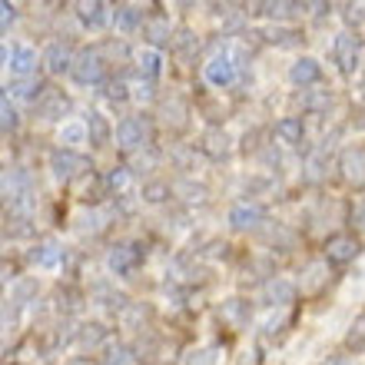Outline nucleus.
<instances>
[{"mask_svg": "<svg viewBox=\"0 0 365 365\" xmlns=\"http://www.w3.org/2000/svg\"><path fill=\"white\" fill-rule=\"evenodd\" d=\"M87 133H90V143L93 146H106L110 143V123H106V116L103 113H90L87 116Z\"/></svg>", "mask_w": 365, "mask_h": 365, "instance_id": "aec40b11", "label": "nucleus"}, {"mask_svg": "<svg viewBox=\"0 0 365 365\" xmlns=\"http://www.w3.org/2000/svg\"><path fill=\"white\" fill-rule=\"evenodd\" d=\"M4 24H0V30H4V34H7L10 30V24H14V20H17V7H14V4H4Z\"/></svg>", "mask_w": 365, "mask_h": 365, "instance_id": "c9c22d12", "label": "nucleus"}, {"mask_svg": "<svg viewBox=\"0 0 365 365\" xmlns=\"http://www.w3.org/2000/svg\"><path fill=\"white\" fill-rule=\"evenodd\" d=\"M73 53H70V47L67 43H50L47 50H43V63H47V70L50 73H63V70H73Z\"/></svg>", "mask_w": 365, "mask_h": 365, "instance_id": "9b49d317", "label": "nucleus"}, {"mask_svg": "<svg viewBox=\"0 0 365 365\" xmlns=\"http://www.w3.org/2000/svg\"><path fill=\"white\" fill-rule=\"evenodd\" d=\"M4 60H7L10 73H17L20 80H27L30 73L37 70V53H34L30 47H14V50L4 47Z\"/></svg>", "mask_w": 365, "mask_h": 365, "instance_id": "0eeeda50", "label": "nucleus"}, {"mask_svg": "<svg viewBox=\"0 0 365 365\" xmlns=\"http://www.w3.org/2000/svg\"><path fill=\"white\" fill-rule=\"evenodd\" d=\"M106 73V60L100 50H80L77 60H73V70H70V77L77 80V83H100Z\"/></svg>", "mask_w": 365, "mask_h": 365, "instance_id": "f257e3e1", "label": "nucleus"}, {"mask_svg": "<svg viewBox=\"0 0 365 365\" xmlns=\"http://www.w3.org/2000/svg\"><path fill=\"white\" fill-rule=\"evenodd\" d=\"M77 17H80V24H83V27L100 30L106 20L113 17V14H110V7H106V4H96V0H93V4H80Z\"/></svg>", "mask_w": 365, "mask_h": 365, "instance_id": "2eb2a0df", "label": "nucleus"}, {"mask_svg": "<svg viewBox=\"0 0 365 365\" xmlns=\"http://www.w3.org/2000/svg\"><path fill=\"white\" fill-rule=\"evenodd\" d=\"M113 24H116V30H120V34H133V30L143 24V10L123 4V7L113 10Z\"/></svg>", "mask_w": 365, "mask_h": 365, "instance_id": "6ab92c4d", "label": "nucleus"}, {"mask_svg": "<svg viewBox=\"0 0 365 365\" xmlns=\"http://www.w3.org/2000/svg\"><path fill=\"white\" fill-rule=\"evenodd\" d=\"M143 30H146V37L153 40V43H160V40L170 37V24H166V17H153V20H146Z\"/></svg>", "mask_w": 365, "mask_h": 365, "instance_id": "a878e982", "label": "nucleus"}, {"mask_svg": "<svg viewBox=\"0 0 365 365\" xmlns=\"http://www.w3.org/2000/svg\"><path fill=\"white\" fill-rule=\"evenodd\" d=\"M106 96H110V100H113V103H123L126 96V83L123 80H110V83H106Z\"/></svg>", "mask_w": 365, "mask_h": 365, "instance_id": "f704fd0d", "label": "nucleus"}, {"mask_svg": "<svg viewBox=\"0 0 365 365\" xmlns=\"http://www.w3.org/2000/svg\"><path fill=\"white\" fill-rule=\"evenodd\" d=\"M262 220H266V210L256 206V202H240V206H232L230 210L232 230H256Z\"/></svg>", "mask_w": 365, "mask_h": 365, "instance_id": "6e6552de", "label": "nucleus"}, {"mask_svg": "<svg viewBox=\"0 0 365 365\" xmlns=\"http://www.w3.org/2000/svg\"><path fill=\"white\" fill-rule=\"evenodd\" d=\"M146 140H150V123L143 116H126L123 123L116 126V143L123 150H140V146H146Z\"/></svg>", "mask_w": 365, "mask_h": 365, "instance_id": "20e7f679", "label": "nucleus"}, {"mask_svg": "<svg viewBox=\"0 0 365 365\" xmlns=\"http://www.w3.org/2000/svg\"><path fill=\"white\" fill-rule=\"evenodd\" d=\"M190 365H210V356H206V352H200V359H190Z\"/></svg>", "mask_w": 365, "mask_h": 365, "instance_id": "e433bc0d", "label": "nucleus"}, {"mask_svg": "<svg viewBox=\"0 0 365 365\" xmlns=\"http://www.w3.org/2000/svg\"><path fill=\"white\" fill-rule=\"evenodd\" d=\"M83 140H90L87 123H67L63 130H60V143H67V150L70 146H77V143H83Z\"/></svg>", "mask_w": 365, "mask_h": 365, "instance_id": "5701e85b", "label": "nucleus"}, {"mask_svg": "<svg viewBox=\"0 0 365 365\" xmlns=\"http://www.w3.org/2000/svg\"><path fill=\"white\" fill-rule=\"evenodd\" d=\"M332 57H336L339 70L342 73H356L359 67V57H362V37L346 30V34H339L336 37V47H332Z\"/></svg>", "mask_w": 365, "mask_h": 365, "instance_id": "7ed1b4c3", "label": "nucleus"}, {"mask_svg": "<svg viewBox=\"0 0 365 365\" xmlns=\"http://www.w3.org/2000/svg\"><path fill=\"white\" fill-rule=\"evenodd\" d=\"M359 256V240H352V236H332L326 246V259L329 262H339V266H346V262H352Z\"/></svg>", "mask_w": 365, "mask_h": 365, "instance_id": "1a4fd4ad", "label": "nucleus"}, {"mask_svg": "<svg viewBox=\"0 0 365 365\" xmlns=\"http://www.w3.org/2000/svg\"><path fill=\"white\" fill-rule=\"evenodd\" d=\"M170 182H146L143 186V200L146 202H163V200H170Z\"/></svg>", "mask_w": 365, "mask_h": 365, "instance_id": "cd10ccee", "label": "nucleus"}, {"mask_svg": "<svg viewBox=\"0 0 365 365\" xmlns=\"http://www.w3.org/2000/svg\"><path fill=\"white\" fill-rule=\"evenodd\" d=\"M220 312H222V319H226V322H232L236 329L250 322V309H246V302H240V299H230Z\"/></svg>", "mask_w": 365, "mask_h": 365, "instance_id": "4be33fe9", "label": "nucleus"}, {"mask_svg": "<svg viewBox=\"0 0 365 365\" xmlns=\"http://www.w3.org/2000/svg\"><path fill=\"white\" fill-rule=\"evenodd\" d=\"M276 136L282 140V143L296 146L302 143V136H306V126H302V116H282L276 123Z\"/></svg>", "mask_w": 365, "mask_h": 365, "instance_id": "dca6fc26", "label": "nucleus"}, {"mask_svg": "<svg viewBox=\"0 0 365 365\" xmlns=\"http://www.w3.org/2000/svg\"><path fill=\"white\" fill-rule=\"evenodd\" d=\"M4 93H7V96H17V100H30V103H40V100L47 96V90H43V83H40V80L27 77V80H17V83H10Z\"/></svg>", "mask_w": 365, "mask_h": 365, "instance_id": "4468645a", "label": "nucleus"}, {"mask_svg": "<svg viewBox=\"0 0 365 365\" xmlns=\"http://www.w3.org/2000/svg\"><path fill=\"white\" fill-rule=\"evenodd\" d=\"M70 110V100L60 90H47V96L37 103V113L43 116V120H60V116Z\"/></svg>", "mask_w": 365, "mask_h": 365, "instance_id": "ddd939ff", "label": "nucleus"}, {"mask_svg": "<svg viewBox=\"0 0 365 365\" xmlns=\"http://www.w3.org/2000/svg\"><path fill=\"white\" fill-rule=\"evenodd\" d=\"M103 339H106L103 326H83V332H80V342H83V346H96V342H103Z\"/></svg>", "mask_w": 365, "mask_h": 365, "instance_id": "7c9ffc66", "label": "nucleus"}, {"mask_svg": "<svg viewBox=\"0 0 365 365\" xmlns=\"http://www.w3.org/2000/svg\"><path fill=\"white\" fill-rule=\"evenodd\" d=\"M359 226H362V230H365V206H362V210H359Z\"/></svg>", "mask_w": 365, "mask_h": 365, "instance_id": "58836bf2", "label": "nucleus"}, {"mask_svg": "<svg viewBox=\"0 0 365 365\" xmlns=\"http://www.w3.org/2000/svg\"><path fill=\"white\" fill-rule=\"evenodd\" d=\"M289 80H292L296 87H312V83H319V80H322V67H319V60H312V57L296 60V63L289 67Z\"/></svg>", "mask_w": 365, "mask_h": 365, "instance_id": "9d476101", "label": "nucleus"}, {"mask_svg": "<svg viewBox=\"0 0 365 365\" xmlns=\"http://www.w3.org/2000/svg\"><path fill=\"white\" fill-rule=\"evenodd\" d=\"M130 349H123V346H116V349H110L106 352V359H103V365H130Z\"/></svg>", "mask_w": 365, "mask_h": 365, "instance_id": "473e14b6", "label": "nucleus"}, {"mask_svg": "<svg viewBox=\"0 0 365 365\" xmlns=\"http://www.w3.org/2000/svg\"><path fill=\"white\" fill-rule=\"evenodd\" d=\"M136 70H140V77L150 83V80L160 77V70H163V57H160L156 50H150V47L140 50V53H136Z\"/></svg>", "mask_w": 365, "mask_h": 365, "instance_id": "a211bd4d", "label": "nucleus"}, {"mask_svg": "<svg viewBox=\"0 0 365 365\" xmlns=\"http://www.w3.org/2000/svg\"><path fill=\"white\" fill-rule=\"evenodd\" d=\"M30 226H27V220H17V216H14V220H10L7 216V236L10 240H20V236H30Z\"/></svg>", "mask_w": 365, "mask_h": 365, "instance_id": "2f4dec72", "label": "nucleus"}, {"mask_svg": "<svg viewBox=\"0 0 365 365\" xmlns=\"http://www.w3.org/2000/svg\"><path fill=\"white\" fill-rule=\"evenodd\" d=\"M0 106H4V133H14V130H17V110H14V106H10V96L4 93V100H0Z\"/></svg>", "mask_w": 365, "mask_h": 365, "instance_id": "c756f323", "label": "nucleus"}, {"mask_svg": "<svg viewBox=\"0 0 365 365\" xmlns=\"http://www.w3.org/2000/svg\"><path fill=\"white\" fill-rule=\"evenodd\" d=\"M342 170H346V180L356 182V186H365V146H356L342 156Z\"/></svg>", "mask_w": 365, "mask_h": 365, "instance_id": "f8f14e48", "label": "nucleus"}, {"mask_svg": "<svg viewBox=\"0 0 365 365\" xmlns=\"http://www.w3.org/2000/svg\"><path fill=\"white\" fill-rule=\"evenodd\" d=\"M266 299H269L272 306H289V302H296V286L276 276L266 282Z\"/></svg>", "mask_w": 365, "mask_h": 365, "instance_id": "f3484780", "label": "nucleus"}, {"mask_svg": "<svg viewBox=\"0 0 365 365\" xmlns=\"http://www.w3.org/2000/svg\"><path fill=\"white\" fill-rule=\"evenodd\" d=\"M67 365H93V362H90V359H70Z\"/></svg>", "mask_w": 365, "mask_h": 365, "instance_id": "4c0bfd02", "label": "nucleus"}, {"mask_svg": "<svg viewBox=\"0 0 365 365\" xmlns=\"http://www.w3.org/2000/svg\"><path fill=\"white\" fill-rule=\"evenodd\" d=\"M60 256H63V250H60L53 240H47V242H40L37 250L30 252V259L37 262V266H57L60 262Z\"/></svg>", "mask_w": 365, "mask_h": 365, "instance_id": "412c9836", "label": "nucleus"}, {"mask_svg": "<svg viewBox=\"0 0 365 365\" xmlns=\"http://www.w3.org/2000/svg\"><path fill=\"white\" fill-rule=\"evenodd\" d=\"M206 80H210L212 87H230L232 80H236V60L230 53H220V57H212L206 63Z\"/></svg>", "mask_w": 365, "mask_h": 365, "instance_id": "423d86ee", "label": "nucleus"}, {"mask_svg": "<svg viewBox=\"0 0 365 365\" xmlns=\"http://www.w3.org/2000/svg\"><path fill=\"white\" fill-rule=\"evenodd\" d=\"M50 170H53V176H57L60 182H70L73 176L87 173L90 160L87 156H80V153H73V150H67V146H60V150L50 153Z\"/></svg>", "mask_w": 365, "mask_h": 365, "instance_id": "f03ea898", "label": "nucleus"}, {"mask_svg": "<svg viewBox=\"0 0 365 365\" xmlns=\"http://www.w3.org/2000/svg\"><path fill=\"white\" fill-rule=\"evenodd\" d=\"M140 259H143V250L133 246V242H120V246L110 250V269H113L116 276H130V272L140 266Z\"/></svg>", "mask_w": 365, "mask_h": 365, "instance_id": "39448f33", "label": "nucleus"}, {"mask_svg": "<svg viewBox=\"0 0 365 365\" xmlns=\"http://www.w3.org/2000/svg\"><path fill=\"white\" fill-rule=\"evenodd\" d=\"M346 349H365V312L352 322V329H349V336H346Z\"/></svg>", "mask_w": 365, "mask_h": 365, "instance_id": "393cba45", "label": "nucleus"}, {"mask_svg": "<svg viewBox=\"0 0 365 365\" xmlns=\"http://www.w3.org/2000/svg\"><path fill=\"white\" fill-rule=\"evenodd\" d=\"M269 40L279 43V47H292V43H299V34L289 27H276V30H269Z\"/></svg>", "mask_w": 365, "mask_h": 365, "instance_id": "c85d7f7f", "label": "nucleus"}, {"mask_svg": "<svg viewBox=\"0 0 365 365\" xmlns=\"http://www.w3.org/2000/svg\"><path fill=\"white\" fill-rule=\"evenodd\" d=\"M342 17H346V24H362L365 4H346V7H342Z\"/></svg>", "mask_w": 365, "mask_h": 365, "instance_id": "72a5a7b5", "label": "nucleus"}, {"mask_svg": "<svg viewBox=\"0 0 365 365\" xmlns=\"http://www.w3.org/2000/svg\"><path fill=\"white\" fill-rule=\"evenodd\" d=\"M126 180H130V173H126V166H113V170H110V173L103 176V182H106V190H110V196L123 190Z\"/></svg>", "mask_w": 365, "mask_h": 365, "instance_id": "bb28decb", "label": "nucleus"}, {"mask_svg": "<svg viewBox=\"0 0 365 365\" xmlns=\"http://www.w3.org/2000/svg\"><path fill=\"white\" fill-rule=\"evenodd\" d=\"M202 146H206V153L216 156V160L230 153V140H226V133H220V130H212V133H206V143H202Z\"/></svg>", "mask_w": 365, "mask_h": 365, "instance_id": "b1692460", "label": "nucleus"}]
</instances>
